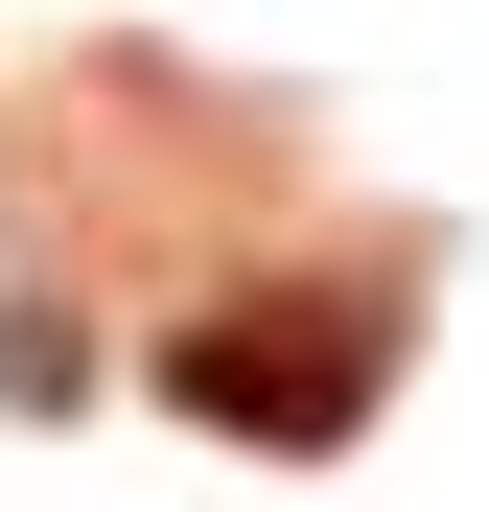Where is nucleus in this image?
Wrapping results in <instances>:
<instances>
[{
  "label": "nucleus",
  "mask_w": 489,
  "mask_h": 512,
  "mask_svg": "<svg viewBox=\"0 0 489 512\" xmlns=\"http://www.w3.org/2000/svg\"><path fill=\"white\" fill-rule=\"evenodd\" d=\"M163 396L233 419V443H350V419H373V350L303 326V303H210V326H163Z\"/></svg>",
  "instance_id": "nucleus-1"
}]
</instances>
